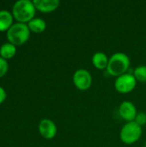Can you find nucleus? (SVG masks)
I'll return each instance as SVG.
<instances>
[{
  "instance_id": "1",
  "label": "nucleus",
  "mask_w": 146,
  "mask_h": 147,
  "mask_svg": "<svg viewBox=\"0 0 146 147\" xmlns=\"http://www.w3.org/2000/svg\"><path fill=\"white\" fill-rule=\"evenodd\" d=\"M130 58L124 53H115L110 58L107 71L110 76L120 77L128 71L130 67Z\"/></svg>"
},
{
  "instance_id": "2",
  "label": "nucleus",
  "mask_w": 146,
  "mask_h": 147,
  "mask_svg": "<svg viewBox=\"0 0 146 147\" xmlns=\"http://www.w3.org/2000/svg\"><path fill=\"white\" fill-rule=\"evenodd\" d=\"M12 11L16 20L25 23L34 18L35 7L30 0H18L14 3Z\"/></svg>"
},
{
  "instance_id": "3",
  "label": "nucleus",
  "mask_w": 146,
  "mask_h": 147,
  "mask_svg": "<svg viewBox=\"0 0 146 147\" xmlns=\"http://www.w3.org/2000/svg\"><path fill=\"white\" fill-rule=\"evenodd\" d=\"M29 28L24 22H15L12 24L7 31L8 40L12 44L21 45L27 41L29 37Z\"/></svg>"
},
{
  "instance_id": "4",
  "label": "nucleus",
  "mask_w": 146,
  "mask_h": 147,
  "mask_svg": "<svg viewBox=\"0 0 146 147\" xmlns=\"http://www.w3.org/2000/svg\"><path fill=\"white\" fill-rule=\"evenodd\" d=\"M143 134V129L134 121L126 122L121 128L120 137L123 143L133 145L139 141Z\"/></svg>"
},
{
  "instance_id": "5",
  "label": "nucleus",
  "mask_w": 146,
  "mask_h": 147,
  "mask_svg": "<svg viewBox=\"0 0 146 147\" xmlns=\"http://www.w3.org/2000/svg\"><path fill=\"white\" fill-rule=\"evenodd\" d=\"M137 83L138 81L136 80L133 74L126 72L116 78L114 82V88L116 91L120 94H128L136 88Z\"/></svg>"
},
{
  "instance_id": "6",
  "label": "nucleus",
  "mask_w": 146,
  "mask_h": 147,
  "mask_svg": "<svg viewBox=\"0 0 146 147\" xmlns=\"http://www.w3.org/2000/svg\"><path fill=\"white\" fill-rule=\"evenodd\" d=\"M72 81L77 89L84 91L89 90L92 84V75L86 69H78L73 74Z\"/></svg>"
},
{
  "instance_id": "7",
  "label": "nucleus",
  "mask_w": 146,
  "mask_h": 147,
  "mask_svg": "<svg viewBox=\"0 0 146 147\" xmlns=\"http://www.w3.org/2000/svg\"><path fill=\"white\" fill-rule=\"evenodd\" d=\"M119 115L126 122H131L134 121L138 115V111L135 105L132 102L124 101L119 107Z\"/></svg>"
},
{
  "instance_id": "8",
  "label": "nucleus",
  "mask_w": 146,
  "mask_h": 147,
  "mask_svg": "<svg viewBox=\"0 0 146 147\" xmlns=\"http://www.w3.org/2000/svg\"><path fill=\"white\" fill-rule=\"evenodd\" d=\"M39 131L43 138L52 140L57 134V127L52 121L49 119H43L39 124Z\"/></svg>"
},
{
  "instance_id": "9",
  "label": "nucleus",
  "mask_w": 146,
  "mask_h": 147,
  "mask_svg": "<svg viewBox=\"0 0 146 147\" xmlns=\"http://www.w3.org/2000/svg\"><path fill=\"white\" fill-rule=\"evenodd\" d=\"M35 9L42 12H52L57 9L60 4L59 0H34Z\"/></svg>"
},
{
  "instance_id": "10",
  "label": "nucleus",
  "mask_w": 146,
  "mask_h": 147,
  "mask_svg": "<svg viewBox=\"0 0 146 147\" xmlns=\"http://www.w3.org/2000/svg\"><path fill=\"white\" fill-rule=\"evenodd\" d=\"M92 64L98 70H107L109 59L103 52H97L92 56Z\"/></svg>"
},
{
  "instance_id": "11",
  "label": "nucleus",
  "mask_w": 146,
  "mask_h": 147,
  "mask_svg": "<svg viewBox=\"0 0 146 147\" xmlns=\"http://www.w3.org/2000/svg\"><path fill=\"white\" fill-rule=\"evenodd\" d=\"M28 26L30 30L35 33H41L46 28V22L42 18H40V17L33 18L32 20H30L28 23Z\"/></svg>"
},
{
  "instance_id": "12",
  "label": "nucleus",
  "mask_w": 146,
  "mask_h": 147,
  "mask_svg": "<svg viewBox=\"0 0 146 147\" xmlns=\"http://www.w3.org/2000/svg\"><path fill=\"white\" fill-rule=\"evenodd\" d=\"M12 23L11 14L5 9L0 10V31L9 29Z\"/></svg>"
},
{
  "instance_id": "13",
  "label": "nucleus",
  "mask_w": 146,
  "mask_h": 147,
  "mask_svg": "<svg viewBox=\"0 0 146 147\" xmlns=\"http://www.w3.org/2000/svg\"><path fill=\"white\" fill-rule=\"evenodd\" d=\"M15 53V47L14 46V44L10 42L3 43L0 47V54L3 59L10 58Z\"/></svg>"
},
{
  "instance_id": "14",
  "label": "nucleus",
  "mask_w": 146,
  "mask_h": 147,
  "mask_svg": "<svg viewBox=\"0 0 146 147\" xmlns=\"http://www.w3.org/2000/svg\"><path fill=\"white\" fill-rule=\"evenodd\" d=\"M133 76L140 83H146V65H139L134 69Z\"/></svg>"
},
{
  "instance_id": "15",
  "label": "nucleus",
  "mask_w": 146,
  "mask_h": 147,
  "mask_svg": "<svg viewBox=\"0 0 146 147\" xmlns=\"http://www.w3.org/2000/svg\"><path fill=\"white\" fill-rule=\"evenodd\" d=\"M134 122L137 123L139 126H140L141 127H143L145 125H146V114L144 112H140V113H138L135 120H134Z\"/></svg>"
},
{
  "instance_id": "16",
  "label": "nucleus",
  "mask_w": 146,
  "mask_h": 147,
  "mask_svg": "<svg viewBox=\"0 0 146 147\" xmlns=\"http://www.w3.org/2000/svg\"><path fill=\"white\" fill-rule=\"evenodd\" d=\"M7 69H8V64L6 60L3 57H0V77H2L6 72Z\"/></svg>"
},
{
  "instance_id": "17",
  "label": "nucleus",
  "mask_w": 146,
  "mask_h": 147,
  "mask_svg": "<svg viewBox=\"0 0 146 147\" xmlns=\"http://www.w3.org/2000/svg\"><path fill=\"white\" fill-rule=\"evenodd\" d=\"M5 96H6V93H5V90L2 88V87H0V103L4 100V98H5Z\"/></svg>"
},
{
  "instance_id": "18",
  "label": "nucleus",
  "mask_w": 146,
  "mask_h": 147,
  "mask_svg": "<svg viewBox=\"0 0 146 147\" xmlns=\"http://www.w3.org/2000/svg\"><path fill=\"white\" fill-rule=\"evenodd\" d=\"M144 147H146V141H145V146H144Z\"/></svg>"
}]
</instances>
